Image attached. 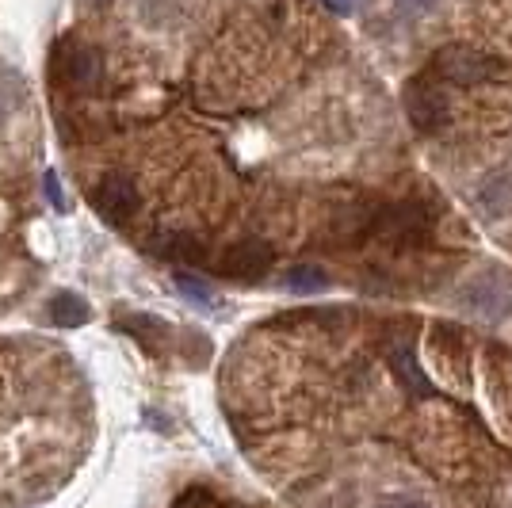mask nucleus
Here are the masks:
<instances>
[{
  "mask_svg": "<svg viewBox=\"0 0 512 508\" xmlns=\"http://www.w3.org/2000/svg\"><path fill=\"white\" fill-rule=\"evenodd\" d=\"M176 287H180V295H188L192 302H199V306H211L214 302V291L203 283V279L188 276V272H176Z\"/></svg>",
  "mask_w": 512,
  "mask_h": 508,
  "instance_id": "1a4fd4ad",
  "label": "nucleus"
},
{
  "mask_svg": "<svg viewBox=\"0 0 512 508\" xmlns=\"http://www.w3.org/2000/svg\"><path fill=\"white\" fill-rule=\"evenodd\" d=\"M432 4H436V0H394L398 16H409V20H413V16H425Z\"/></svg>",
  "mask_w": 512,
  "mask_h": 508,
  "instance_id": "f8f14e48",
  "label": "nucleus"
},
{
  "mask_svg": "<svg viewBox=\"0 0 512 508\" xmlns=\"http://www.w3.org/2000/svg\"><path fill=\"white\" fill-rule=\"evenodd\" d=\"M390 367H394V375L402 379V386H409L413 394H421V398L432 394V382L421 375V367H417V360H413V352H409L406 344H394V348H390Z\"/></svg>",
  "mask_w": 512,
  "mask_h": 508,
  "instance_id": "423d86ee",
  "label": "nucleus"
},
{
  "mask_svg": "<svg viewBox=\"0 0 512 508\" xmlns=\"http://www.w3.org/2000/svg\"><path fill=\"white\" fill-rule=\"evenodd\" d=\"M272 260H276V249L268 241L245 237V241H237L234 249L222 253V272L234 279H256L272 268Z\"/></svg>",
  "mask_w": 512,
  "mask_h": 508,
  "instance_id": "7ed1b4c3",
  "label": "nucleus"
},
{
  "mask_svg": "<svg viewBox=\"0 0 512 508\" xmlns=\"http://www.w3.org/2000/svg\"><path fill=\"white\" fill-rule=\"evenodd\" d=\"M406 111L421 130H440L448 123V104L440 100V92H432L421 81L406 88Z\"/></svg>",
  "mask_w": 512,
  "mask_h": 508,
  "instance_id": "39448f33",
  "label": "nucleus"
},
{
  "mask_svg": "<svg viewBox=\"0 0 512 508\" xmlns=\"http://www.w3.org/2000/svg\"><path fill=\"white\" fill-rule=\"evenodd\" d=\"M383 508H428V505H421L417 497H386Z\"/></svg>",
  "mask_w": 512,
  "mask_h": 508,
  "instance_id": "4468645a",
  "label": "nucleus"
},
{
  "mask_svg": "<svg viewBox=\"0 0 512 508\" xmlns=\"http://www.w3.org/2000/svg\"><path fill=\"white\" fill-rule=\"evenodd\" d=\"M211 505L214 501H211V493H207V489H188V493H184L172 508H211Z\"/></svg>",
  "mask_w": 512,
  "mask_h": 508,
  "instance_id": "9b49d317",
  "label": "nucleus"
},
{
  "mask_svg": "<svg viewBox=\"0 0 512 508\" xmlns=\"http://www.w3.org/2000/svg\"><path fill=\"white\" fill-rule=\"evenodd\" d=\"M440 77H448L451 85H482V81H490L501 73V65L490 62V58H482V54H470V50H448L440 62Z\"/></svg>",
  "mask_w": 512,
  "mask_h": 508,
  "instance_id": "20e7f679",
  "label": "nucleus"
},
{
  "mask_svg": "<svg viewBox=\"0 0 512 508\" xmlns=\"http://www.w3.org/2000/svg\"><path fill=\"white\" fill-rule=\"evenodd\" d=\"M58 65H62L65 85L77 88V92L96 88L100 85V77H104V62H100V54H96L88 43H77V39L58 43Z\"/></svg>",
  "mask_w": 512,
  "mask_h": 508,
  "instance_id": "f257e3e1",
  "label": "nucleus"
},
{
  "mask_svg": "<svg viewBox=\"0 0 512 508\" xmlns=\"http://www.w3.org/2000/svg\"><path fill=\"white\" fill-rule=\"evenodd\" d=\"M50 318H54V325H62V329H81L92 318V310H88V302L77 291H62V295H54V302H50Z\"/></svg>",
  "mask_w": 512,
  "mask_h": 508,
  "instance_id": "0eeeda50",
  "label": "nucleus"
},
{
  "mask_svg": "<svg viewBox=\"0 0 512 508\" xmlns=\"http://www.w3.org/2000/svg\"><path fill=\"white\" fill-rule=\"evenodd\" d=\"M20 104V81L12 73H0V119H8Z\"/></svg>",
  "mask_w": 512,
  "mask_h": 508,
  "instance_id": "9d476101",
  "label": "nucleus"
},
{
  "mask_svg": "<svg viewBox=\"0 0 512 508\" xmlns=\"http://www.w3.org/2000/svg\"><path fill=\"white\" fill-rule=\"evenodd\" d=\"M325 4H329L337 16H352V8H356V0H325Z\"/></svg>",
  "mask_w": 512,
  "mask_h": 508,
  "instance_id": "2eb2a0df",
  "label": "nucleus"
},
{
  "mask_svg": "<svg viewBox=\"0 0 512 508\" xmlns=\"http://www.w3.org/2000/svg\"><path fill=\"white\" fill-rule=\"evenodd\" d=\"M283 287H287L291 295H318V291L329 287V279H325V272L314 268V264H299V268H291V272L283 276Z\"/></svg>",
  "mask_w": 512,
  "mask_h": 508,
  "instance_id": "6e6552de",
  "label": "nucleus"
},
{
  "mask_svg": "<svg viewBox=\"0 0 512 508\" xmlns=\"http://www.w3.org/2000/svg\"><path fill=\"white\" fill-rule=\"evenodd\" d=\"M43 184H46V199H50V203H54L58 211H65V195H62V188H58V176L50 172V176H46Z\"/></svg>",
  "mask_w": 512,
  "mask_h": 508,
  "instance_id": "ddd939ff",
  "label": "nucleus"
},
{
  "mask_svg": "<svg viewBox=\"0 0 512 508\" xmlns=\"http://www.w3.org/2000/svg\"><path fill=\"white\" fill-rule=\"evenodd\" d=\"M92 203H96V211L104 214L107 222H127L130 214L138 211V188H134V180L123 176V172H111L104 176L96 188H92Z\"/></svg>",
  "mask_w": 512,
  "mask_h": 508,
  "instance_id": "f03ea898",
  "label": "nucleus"
}]
</instances>
